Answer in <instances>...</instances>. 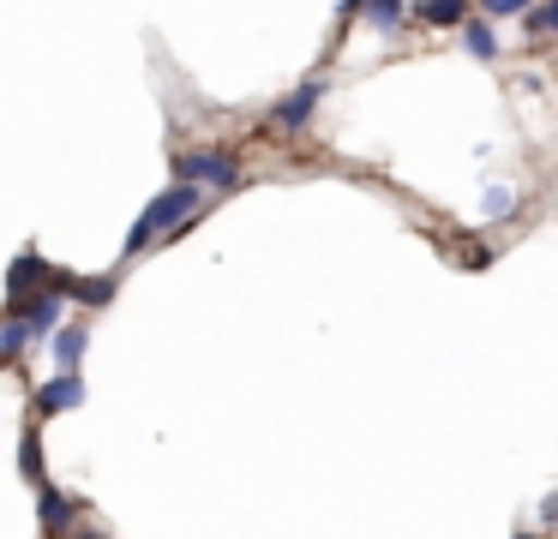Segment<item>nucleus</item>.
Returning a JSON list of instances; mask_svg holds the SVG:
<instances>
[{"mask_svg": "<svg viewBox=\"0 0 558 539\" xmlns=\"http://www.w3.org/2000/svg\"><path fill=\"white\" fill-rule=\"evenodd\" d=\"M205 216V186H193V180H174V186H162L157 198L138 210V222L126 228V240H121V258L133 264L145 246H157V240H174V234H186V228Z\"/></svg>", "mask_w": 558, "mask_h": 539, "instance_id": "obj_1", "label": "nucleus"}, {"mask_svg": "<svg viewBox=\"0 0 558 539\" xmlns=\"http://www.w3.org/2000/svg\"><path fill=\"white\" fill-rule=\"evenodd\" d=\"M174 180H193L205 192H234L241 186V162L229 150H181L174 156Z\"/></svg>", "mask_w": 558, "mask_h": 539, "instance_id": "obj_2", "label": "nucleus"}, {"mask_svg": "<svg viewBox=\"0 0 558 539\" xmlns=\"http://www.w3.org/2000/svg\"><path fill=\"white\" fill-rule=\"evenodd\" d=\"M73 407H85V378H78V371H54L49 383L31 390V414H37V419L73 414Z\"/></svg>", "mask_w": 558, "mask_h": 539, "instance_id": "obj_3", "label": "nucleus"}, {"mask_svg": "<svg viewBox=\"0 0 558 539\" xmlns=\"http://www.w3.org/2000/svg\"><path fill=\"white\" fill-rule=\"evenodd\" d=\"M318 102H325V78L294 84V90L282 96L277 108H270V126H277V132H289V138H294V132H306V120L318 114Z\"/></svg>", "mask_w": 558, "mask_h": 539, "instance_id": "obj_4", "label": "nucleus"}, {"mask_svg": "<svg viewBox=\"0 0 558 539\" xmlns=\"http://www.w3.org/2000/svg\"><path fill=\"white\" fill-rule=\"evenodd\" d=\"M37 527L43 534H73L78 527V503L66 498L61 486H49V479L37 486Z\"/></svg>", "mask_w": 558, "mask_h": 539, "instance_id": "obj_5", "label": "nucleus"}, {"mask_svg": "<svg viewBox=\"0 0 558 539\" xmlns=\"http://www.w3.org/2000/svg\"><path fill=\"white\" fill-rule=\"evenodd\" d=\"M85 347H90V330H85V323H54V330H49V359H54V371H78Z\"/></svg>", "mask_w": 558, "mask_h": 539, "instance_id": "obj_6", "label": "nucleus"}, {"mask_svg": "<svg viewBox=\"0 0 558 539\" xmlns=\"http://www.w3.org/2000/svg\"><path fill=\"white\" fill-rule=\"evenodd\" d=\"M43 282H49V264H43L37 246H25L13 258V270H7V299H25L31 287H43Z\"/></svg>", "mask_w": 558, "mask_h": 539, "instance_id": "obj_7", "label": "nucleus"}, {"mask_svg": "<svg viewBox=\"0 0 558 539\" xmlns=\"http://www.w3.org/2000/svg\"><path fill=\"white\" fill-rule=\"evenodd\" d=\"M409 19L433 24V30H462V19H469V0H414Z\"/></svg>", "mask_w": 558, "mask_h": 539, "instance_id": "obj_8", "label": "nucleus"}, {"mask_svg": "<svg viewBox=\"0 0 558 539\" xmlns=\"http://www.w3.org/2000/svg\"><path fill=\"white\" fill-rule=\"evenodd\" d=\"M361 19L373 24V30L397 36V30H409V0H366V7H361Z\"/></svg>", "mask_w": 558, "mask_h": 539, "instance_id": "obj_9", "label": "nucleus"}, {"mask_svg": "<svg viewBox=\"0 0 558 539\" xmlns=\"http://www.w3.org/2000/svg\"><path fill=\"white\" fill-rule=\"evenodd\" d=\"M19 474H25L31 486H43V431L37 426L19 431Z\"/></svg>", "mask_w": 558, "mask_h": 539, "instance_id": "obj_10", "label": "nucleus"}, {"mask_svg": "<svg viewBox=\"0 0 558 539\" xmlns=\"http://www.w3.org/2000/svg\"><path fill=\"white\" fill-rule=\"evenodd\" d=\"M31 347V335H25V318H13V311H0V359L7 366H19V354Z\"/></svg>", "mask_w": 558, "mask_h": 539, "instance_id": "obj_11", "label": "nucleus"}, {"mask_svg": "<svg viewBox=\"0 0 558 539\" xmlns=\"http://www.w3.org/2000/svg\"><path fill=\"white\" fill-rule=\"evenodd\" d=\"M462 48H469L474 60H493L498 54V30L481 24V19H462Z\"/></svg>", "mask_w": 558, "mask_h": 539, "instance_id": "obj_12", "label": "nucleus"}, {"mask_svg": "<svg viewBox=\"0 0 558 539\" xmlns=\"http://www.w3.org/2000/svg\"><path fill=\"white\" fill-rule=\"evenodd\" d=\"M522 30L529 36H558V0H541V7L522 12Z\"/></svg>", "mask_w": 558, "mask_h": 539, "instance_id": "obj_13", "label": "nucleus"}, {"mask_svg": "<svg viewBox=\"0 0 558 539\" xmlns=\"http://www.w3.org/2000/svg\"><path fill=\"white\" fill-rule=\"evenodd\" d=\"M510 210H517V192H510V186H486V198H481V222H505Z\"/></svg>", "mask_w": 558, "mask_h": 539, "instance_id": "obj_14", "label": "nucleus"}, {"mask_svg": "<svg viewBox=\"0 0 558 539\" xmlns=\"http://www.w3.org/2000/svg\"><path fill=\"white\" fill-rule=\"evenodd\" d=\"M450 252H457L462 270H486V264H493V246H486V240H457Z\"/></svg>", "mask_w": 558, "mask_h": 539, "instance_id": "obj_15", "label": "nucleus"}, {"mask_svg": "<svg viewBox=\"0 0 558 539\" xmlns=\"http://www.w3.org/2000/svg\"><path fill=\"white\" fill-rule=\"evenodd\" d=\"M481 7H486V19H522L534 0H481Z\"/></svg>", "mask_w": 558, "mask_h": 539, "instance_id": "obj_16", "label": "nucleus"}, {"mask_svg": "<svg viewBox=\"0 0 558 539\" xmlns=\"http://www.w3.org/2000/svg\"><path fill=\"white\" fill-rule=\"evenodd\" d=\"M541 522H546V527H558V491H553V498L541 503Z\"/></svg>", "mask_w": 558, "mask_h": 539, "instance_id": "obj_17", "label": "nucleus"}, {"mask_svg": "<svg viewBox=\"0 0 558 539\" xmlns=\"http://www.w3.org/2000/svg\"><path fill=\"white\" fill-rule=\"evenodd\" d=\"M361 7L366 0H342V19H361Z\"/></svg>", "mask_w": 558, "mask_h": 539, "instance_id": "obj_18", "label": "nucleus"}]
</instances>
